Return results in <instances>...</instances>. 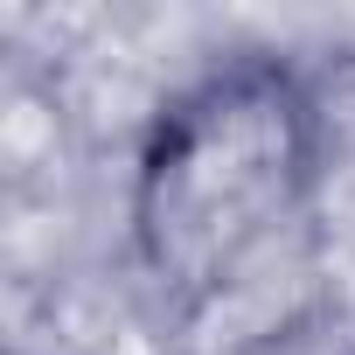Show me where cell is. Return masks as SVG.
I'll return each instance as SVG.
<instances>
[{
    "mask_svg": "<svg viewBox=\"0 0 355 355\" xmlns=\"http://www.w3.org/2000/svg\"><path fill=\"white\" fill-rule=\"evenodd\" d=\"M320 112L279 56H230L182 84L132 160V258L174 327H216L265 293L313 223Z\"/></svg>",
    "mask_w": 355,
    "mask_h": 355,
    "instance_id": "6da1fadb",
    "label": "cell"
}]
</instances>
